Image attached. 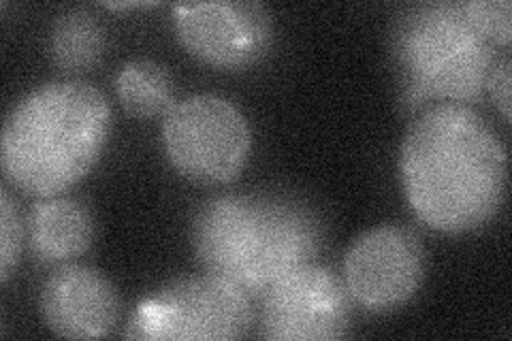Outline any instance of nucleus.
Returning <instances> with one entry per match:
<instances>
[{
  "label": "nucleus",
  "mask_w": 512,
  "mask_h": 341,
  "mask_svg": "<svg viewBox=\"0 0 512 341\" xmlns=\"http://www.w3.org/2000/svg\"><path fill=\"white\" fill-rule=\"evenodd\" d=\"M26 237L39 263L75 261L94 241V218L86 203L69 197H47L30 209Z\"/></svg>",
  "instance_id": "obj_11"
},
{
  "label": "nucleus",
  "mask_w": 512,
  "mask_h": 341,
  "mask_svg": "<svg viewBox=\"0 0 512 341\" xmlns=\"http://www.w3.org/2000/svg\"><path fill=\"white\" fill-rule=\"evenodd\" d=\"M43 322L67 339H101L114 331L120 301L101 271L64 265L45 280L39 297Z\"/></svg>",
  "instance_id": "obj_10"
},
{
  "label": "nucleus",
  "mask_w": 512,
  "mask_h": 341,
  "mask_svg": "<svg viewBox=\"0 0 512 341\" xmlns=\"http://www.w3.org/2000/svg\"><path fill=\"white\" fill-rule=\"evenodd\" d=\"M24 239V226L20 220V211L7 188L0 194V280L9 282L13 267L20 261Z\"/></svg>",
  "instance_id": "obj_14"
},
{
  "label": "nucleus",
  "mask_w": 512,
  "mask_h": 341,
  "mask_svg": "<svg viewBox=\"0 0 512 341\" xmlns=\"http://www.w3.org/2000/svg\"><path fill=\"white\" fill-rule=\"evenodd\" d=\"M463 11L474 26L483 32V35L493 45H508L512 39V26H510V3L508 0H474V3H461Z\"/></svg>",
  "instance_id": "obj_15"
},
{
  "label": "nucleus",
  "mask_w": 512,
  "mask_h": 341,
  "mask_svg": "<svg viewBox=\"0 0 512 341\" xmlns=\"http://www.w3.org/2000/svg\"><path fill=\"white\" fill-rule=\"evenodd\" d=\"M393 56L402 75L404 101L463 103L478 99L495 64L493 43L461 3L410 7L393 28Z\"/></svg>",
  "instance_id": "obj_4"
},
{
  "label": "nucleus",
  "mask_w": 512,
  "mask_h": 341,
  "mask_svg": "<svg viewBox=\"0 0 512 341\" xmlns=\"http://www.w3.org/2000/svg\"><path fill=\"white\" fill-rule=\"evenodd\" d=\"M173 26L186 50L218 69H244L259 62L274 39V22L261 3H180Z\"/></svg>",
  "instance_id": "obj_9"
},
{
  "label": "nucleus",
  "mask_w": 512,
  "mask_h": 341,
  "mask_svg": "<svg viewBox=\"0 0 512 341\" xmlns=\"http://www.w3.org/2000/svg\"><path fill=\"white\" fill-rule=\"evenodd\" d=\"M350 295L331 269L314 263L282 275L263 292V337L340 339L350 327Z\"/></svg>",
  "instance_id": "obj_8"
},
{
  "label": "nucleus",
  "mask_w": 512,
  "mask_h": 341,
  "mask_svg": "<svg viewBox=\"0 0 512 341\" xmlns=\"http://www.w3.org/2000/svg\"><path fill=\"white\" fill-rule=\"evenodd\" d=\"M116 92L122 107L135 118L148 120L167 113L173 103V79L154 60H131L116 75Z\"/></svg>",
  "instance_id": "obj_12"
},
{
  "label": "nucleus",
  "mask_w": 512,
  "mask_h": 341,
  "mask_svg": "<svg viewBox=\"0 0 512 341\" xmlns=\"http://www.w3.org/2000/svg\"><path fill=\"white\" fill-rule=\"evenodd\" d=\"M312 211L276 194H227L203 203L192 222V246L203 269L248 295L312 263L320 248Z\"/></svg>",
  "instance_id": "obj_3"
},
{
  "label": "nucleus",
  "mask_w": 512,
  "mask_h": 341,
  "mask_svg": "<svg viewBox=\"0 0 512 341\" xmlns=\"http://www.w3.org/2000/svg\"><path fill=\"white\" fill-rule=\"evenodd\" d=\"M171 167L197 184H227L244 171L252 135L248 120L229 99L195 94L175 103L163 122Z\"/></svg>",
  "instance_id": "obj_5"
},
{
  "label": "nucleus",
  "mask_w": 512,
  "mask_h": 341,
  "mask_svg": "<svg viewBox=\"0 0 512 341\" xmlns=\"http://www.w3.org/2000/svg\"><path fill=\"white\" fill-rule=\"evenodd\" d=\"M111 133L107 96L86 81H52L13 105L0 135L5 177L32 197H58L101 158Z\"/></svg>",
  "instance_id": "obj_2"
},
{
  "label": "nucleus",
  "mask_w": 512,
  "mask_h": 341,
  "mask_svg": "<svg viewBox=\"0 0 512 341\" xmlns=\"http://www.w3.org/2000/svg\"><path fill=\"white\" fill-rule=\"evenodd\" d=\"M425 278L421 239L406 226L384 224L359 235L346 252L342 282L350 301L372 314L404 307Z\"/></svg>",
  "instance_id": "obj_7"
},
{
  "label": "nucleus",
  "mask_w": 512,
  "mask_h": 341,
  "mask_svg": "<svg viewBox=\"0 0 512 341\" xmlns=\"http://www.w3.org/2000/svg\"><path fill=\"white\" fill-rule=\"evenodd\" d=\"M105 50V30L92 13H62L50 32V56L64 71H88Z\"/></svg>",
  "instance_id": "obj_13"
},
{
  "label": "nucleus",
  "mask_w": 512,
  "mask_h": 341,
  "mask_svg": "<svg viewBox=\"0 0 512 341\" xmlns=\"http://www.w3.org/2000/svg\"><path fill=\"white\" fill-rule=\"evenodd\" d=\"M487 88L491 90L495 105H498L504 120L508 122L510 120V58L508 56H504L502 60H495L487 79Z\"/></svg>",
  "instance_id": "obj_16"
},
{
  "label": "nucleus",
  "mask_w": 512,
  "mask_h": 341,
  "mask_svg": "<svg viewBox=\"0 0 512 341\" xmlns=\"http://www.w3.org/2000/svg\"><path fill=\"white\" fill-rule=\"evenodd\" d=\"M252 327L248 292L218 275L178 280L143 301L131 324L128 339L231 341Z\"/></svg>",
  "instance_id": "obj_6"
},
{
  "label": "nucleus",
  "mask_w": 512,
  "mask_h": 341,
  "mask_svg": "<svg viewBox=\"0 0 512 341\" xmlns=\"http://www.w3.org/2000/svg\"><path fill=\"white\" fill-rule=\"evenodd\" d=\"M399 171L414 216L440 233L480 229L506 197L504 143L461 103L436 105L412 122Z\"/></svg>",
  "instance_id": "obj_1"
}]
</instances>
